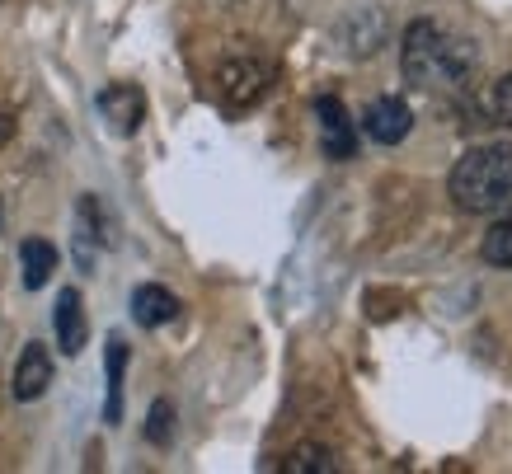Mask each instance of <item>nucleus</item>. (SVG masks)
Returning <instances> with one entry per match:
<instances>
[{
    "label": "nucleus",
    "mask_w": 512,
    "mask_h": 474,
    "mask_svg": "<svg viewBox=\"0 0 512 474\" xmlns=\"http://www.w3.org/2000/svg\"><path fill=\"white\" fill-rule=\"evenodd\" d=\"M480 66V43L470 33L451 29L442 19H414L400 38V71L423 94L466 90Z\"/></svg>",
    "instance_id": "nucleus-1"
},
{
    "label": "nucleus",
    "mask_w": 512,
    "mask_h": 474,
    "mask_svg": "<svg viewBox=\"0 0 512 474\" xmlns=\"http://www.w3.org/2000/svg\"><path fill=\"white\" fill-rule=\"evenodd\" d=\"M451 202L470 216L503 212L512 202V146L508 141H489V146H470L456 165H451Z\"/></svg>",
    "instance_id": "nucleus-2"
},
{
    "label": "nucleus",
    "mask_w": 512,
    "mask_h": 474,
    "mask_svg": "<svg viewBox=\"0 0 512 474\" xmlns=\"http://www.w3.org/2000/svg\"><path fill=\"white\" fill-rule=\"evenodd\" d=\"M315 123H320V146H325L329 160H353L357 123H353V113H348L334 94H320V99H315Z\"/></svg>",
    "instance_id": "nucleus-3"
},
{
    "label": "nucleus",
    "mask_w": 512,
    "mask_h": 474,
    "mask_svg": "<svg viewBox=\"0 0 512 474\" xmlns=\"http://www.w3.org/2000/svg\"><path fill=\"white\" fill-rule=\"evenodd\" d=\"M217 85L231 108H254L268 90V66L254 62V57H235V62H226L217 71Z\"/></svg>",
    "instance_id": "nucleus-4"
},
{
    "label": "nucleus",
    "mask_w": 512,
    "mask_h": 474,
    "mask_svg": "<svg viewBox=\"0 0 512 474\" xmlns=\"http://www.w3.org/2000/svg\"><path fill=\"white\" fill-rule=\"evenodd\" d=\"M409 127H414V113H409V104L395 99V94L372 99L367 113H362V132H367L376 146H400V141L409 137Z\"/></svg>",
    "instance_id": "nucleus-5"
},
{
    "label": "nucleus",
    "mask_w": 512,
    "mask_h": 474,
    "mask_svg": "<svg viewBox=\"0 0 512 474\" xmlns=\"http://www.w3.org/2000/svg\"><path fill=\"white\" fill-rule=\"evenodd\" d=\"M99 118L109 123L113 137H132L146 123V94L137 85H109L99 94Z\"/></svg>",
    "instance_id": "nucleus-6"
},
{
    "label": "nucleus",
    "mask_w": 512,
    "mask_h": 474,
    "mask_svg": "<svg viewBox=\"0 0 512 474\" xmlns=\"http://www.w3.org/2000/svg\"><path fill=\"white\" fill-rule=\"evenodd\" d=\"M52 334H57V348L66 357H80L85 348V334H90V324H85V301H80L76 287L57 291V310H52Z\"/></svg>",
    "instance_id": "nucleus-7"
},
{
    "label": "nucleus",
    "mask_w": 512,
    "mask_h": 474,
    "mask_svg": "<svg viewBox=\"0 0 512 474\" xmlns=\"http://www.w3.org/2000/svg\"><path fill=\"white\" fill-rule=\"evenodd\" d=\"M47 385H52V352L43 343H29L19 352V367H15V399L33 404V399L47 395Z\"/></svg>",
    "instance_id": "nucleus-8"
},
{
    "label": "nucleus",
    "mask_w": 512,
    "mask_h": 474,
    "mask_svg": "<svg viewBox=\"0 0 512 474\" xmlns=\"http://www.w3.org/2000/svg\"><path fill=\"white\" fill-rule=\"evenodd\" d=\"M132 320L141 329H165L170 320H179V296L170 287H160V282H141L132 291Z\"/></svg>",
    "instance_id": "nucleus-9"
},
{
    "label": "nucleus",
    "mask_w": 512,
    "mask_h": 474,
    "mask_svg": "<svg viewBox=\"0 0 512 474\" xmlns=\"http://www.w3.org/2000/svg\"><path fill=\"white\" fill-rule=\"evenodd\" d=\"M475 118H480V127H512V71L480 90Z\"/></svg>",
    "instance_id": "nucleus-10"
},
{
    "label": "nucleus",
    "mask_w": 512,
    "mask_h": 474,
    "mask_svg": "<svg viewBox=\"0 0 512 474\" xmlns=\"http://www.w3.org/2000/svg\"><path fill=\"white\" fill-rule=\"evenodd\" d=\"M19 268H24V287H29V291L47 287V282H52V273H57V249L33 235V240H24V245H19Z\"/></svg>",
    "instance_id": "nucleus-11"
},
{
    "label": "nucleus",
    "mask_w": 512,
    "mask_h": 474,
    "mask_svg": "<svg viewBox=\"0 0 512 474\" xmlns=\"http://www.w3.org/2000/svg\"><path fill=\"white\" fill-rule=\"evenodd\" d=\"M104 362H109V404H104V418L109 423H123V371H127V343L118 334L109 338V352H104Z\"/></svg>",
    "instance_id": "nucleus-12"
},
{
    "label": "nucleus",
    "mask_w": 512,
    "mask_h": 474,
    "mask_svg": "<svg viewBox=\"0 0 512 474\" xmlns=\"http://www.w3.org/2000/svg\"><path fill=\"white\" fill-rule=\"evenodd\" d=\"M334 470H339V460H334V451L320 442L296 446L292 456L282 460V474H334Z\"/></svg>",
    "instance_id": "nucleus-13"
},
{
    "label": "nucleus",
    "mask_w": 512,
    "mask_h": 474,
    "mask_svg": "<svg viewBox=\"0 0 512 474\" xmlns=\"http://www.w3.org/2000/svg\"><path fill=\"white\" fill-rule=\"evenodd\" d=\"M484 259L494 263V268H512V202L489 226V235H484Z\"/></svg>",
    "instance_id": "nucleus-14"
},
{
    "label": "nucleus",
    "mask_w": 512,
    "mask_h": 474,
    "mask_svg": "<svg viewBox=\"0 0 512 474\" xmlns=\"http://www.w3.org/2000/svg\"><path fill=\"white\" fill-rule=\"evenodd\" d=\"M146 442L151 446L174 442V404L170 399H156V404H151V413H146Z\"/></svg>",
    "instance_id": "nucleus-15"
},
{
    "label": "nucleus",
    "mask_w": 512,
    "mask_h": 474,
    "mask_svg": "<svg viewBox=\"0 0 512 474\" xmlns=\"http://www.w3.org/2000/svg\"><path fill=\"white\" fill-rule=\"evenodd\" d=\"M15 137V123H10V118H5V113H0V146H5V141Z\"/></svg>",
    "instance_id": "nucleus-16"
},
{
    "label": "nucleus",
    "mask_w": 512,
    "mask_h": 474,
    "mask_svg": "<svg viewBox=\"0 0 512 474\" xmlns=\"http://www.w3.org/2000/svg\"><path fill=\"white\" fill-rule=\"evenodd\" d=\"M0 230H5V207H0Z\"/></svg>",
    "instance_id": "nucleus-17"
}]
</instances>
